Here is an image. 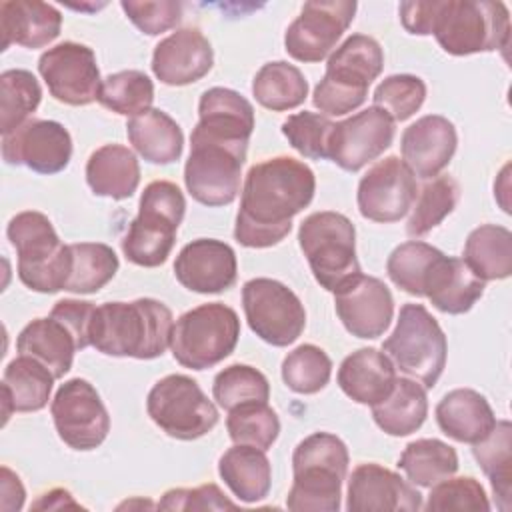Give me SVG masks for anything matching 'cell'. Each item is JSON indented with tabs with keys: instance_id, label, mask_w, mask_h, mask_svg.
<instances>
[{
	"instance_id": "cell-55",
	"label": "cell",
	"mask_w": 512,
	"mask_h": 512,
	"mask_svg": "<svg viewBox=\"0 0 512 512\" xmlns=\"http://www.w3.org/2000/svg\"><path fill=\"white\" fill-rule=\"evenodd\" d=\"M0 474H2V478H0V486H2L0 488V494H2L0 508L4 512H16L24 504V496H26L24 486H22L18 474H14L8 466H2Z\"/></svg>"
},
{
	"instance_id": "cell-34",
	"label": "cell",
	"mask_w": 512,
	"mask_h": 512,
	"mask_svg": "<svg viewBox=\"0 0 512 512\" xmlns=\"http://www.w3.org/2000/svg\"><path fill=\"white\" fill-rule=\"evenodd\" d=\"M198 126L232 140L250 142L254 130V108L236 90L214 86L200 96Z\"/></svg>"
},
{
	"instance_id": "cell-29",
	"label": "cell",
	"mask_w": 512,
	"mask_h": 512,
	"mask_svg": "<svg viewBox=\"0 0 512 512\" xmlns=\"http://www.w3.org/2000/svg\"><path fill=\"white\" fill-rule=\"evenodd\" d=\"M16 350L20 356H30L44 364L58 380L72 368L78 344L74 334L60 320L48 316L36 318L20 330Z\"/></svg>"
},
{
	"instance_id": "cell-6",
	"label": "cell",
	"mask_w": 512,
	"mask_h": 512,
	"mask_svg": "<svg viewBox=\"0 0 512 512\" xmlns=\"http://www.w3.org/2000/svg\"><path fill=\"white\" fill-rule=\"evenodd\" d=\"M248 142L212 134L194 126L190 156L184 166V184L190 196L204 206H226L236 200Z\"/></svg>"
},
{
	"instance_id": "cell-38",
	"label": "cell",
	"mask_w": 512,
	"mask_h": 512,
	"mask_svg": "<svg viewBox=\"0 0 512 512\" xmlns=\"http://www.w3.org/2000/svg\"><path fill=\"white\" fill-rule=\"evenodd\" d=\"M252 94L256 102L272 112L298 108L308 96V82L300 68L284 60L264 64L254 80Z\"/></svg>"
},
{
	"instance_id": "cell-7",
	"label": "cell",
	"mask_w": 512,
	"mask_h": 512,
	"mask_svg": "<svg viewBox=\"0 0 512 512\" xmlns=\"http://www.w3.org/2000/svg\"><path fill=\"white\" fill-rule=\"evenodd\" d=\"M184 210V194L174 182H150L140 196L138 214L122 238L126 260L144 268L164 264L172 252Z\"/></svg>"
},
{
	"instance_id": "cell-49",
	"label": "cell",
	"mask_w": 512,
	"mask_h": 512,
	"mask_svg": "<svg viewBox=\"0 0 512 512\" xmlns=\"http://www.w3.org/2000/svg\"><path fill=\"white\" fill-rule=\"evenodd\" d=\"M426 98V84L414 74H392L374 90V106L392 116L394 122H404L420 110Z\"/></svg>"
},
{
	"instance_id": "cell-22",
	"label": "cell",
	"mask_w": 512,
	"mask_h": 512,
	"mask_svg": "<svg viewBox=\"0 0 512 512\" xmlns=\"http://www.w3.org/2000/svg\"><path fill=\"white\" fill-rule=\"evenodd\" d=\"M238 274L234 250L216 238L188 242L176 256V280L198 294H218L234 286Z\"/></svg>"
},
{
	"instance_id": "cell-5",
	"label": "cell",
	"mask_w": 512,
	"mask_h": 512,
	"mask_svg": "<svg viewBox=\"0 0 512 512\" xmlns=\"http://www.w3.org/2000/svg\"><path fill=\"white\" fill-rule=\"evenodd\" d=\"M6 236L18 254V278L34 292L54 294L66 288L72 270L70 244H62L50 218L36 210L16 214Z\"/></svg>"
},
{
	"instance_id": "cell-24",
	"label": "cell",
	"mask_w": 512,
	"mask_h": 512,
	"mask_svg": "<svg viewBox=\"0 0 512 512\" xmlns=\"http://www.w3.org/2000/svg\"><path fill=\"white\" fill-rule=\"evenodd\" d=\"M214 64L208 38L198 28H180L160 40L152 54L154 76L168 86H186L204 78Z\"/></svg>"
},
{
	"instance_id": "cell-43",
	"label": "cell",
	"mask_w": 512,
	"mask_h": 512,
	"mask_svg": "<svg viewBox=\"0 0 512 512\" xmlns=\"http://www.w3.org/2000/svg\"><path fill=\"white\" fill-rule=\"evenodd\" d=\"M98 102L116 114L132 118L150 110L154 84L140 70H120L102 80Z\"/></svg>"
},
{
	"instance_id": "cell-11",
	"label": "cell",
	"mask_w": 512,
	"mask_h": 512,
	"mask_svg": "<svg viewBox=\"0 0 512 512\" xmlns=\"http://www.w3.org/2000/svg\"><path fill=\"white\" fill-rule=\"evenodd\" d=\"M298 244L316 282L336 292L346 280L360 274L354 224L340 212L324 210L306 216L298 228Z\"/></svg>"
},
{
	"instance_id": "cell-16",
	"label": "cell",
	"mask_w": 512,
	"mask_h": 512,
	"mask_svg": "<svg viewBox=\"0 0 512 512\" xmlns=\"http://www.w3.org/2000/svg\"><path fill=\"white\" fill-rule=\"evenodd\" d=\"M354 14L356 2L350 0L306 2L284 34L286 52L298 62L324 60L352 24Z\"/></svg>"
},
{
	"instance_id": "cell-12",
	"label": "cell",
	"mask_w": 512,
	"mask_h": 512,
	"mask_svg": "<svg viewBox=\"0 0 512 512\" xmlns=\"http://www.w3.org/2000/svg\"><path fill=\"white\" fill-rule=\"evenodd\" d=\"M152 422L176 440H196L218 424V410L196 380L186 374H168L158 380L146 398Z\"/></svg>"
},
{
	"instance_id": "cell-46",
	"label": "cell",
	"mask_w": 512,
	"mask_h": 512,
	"mask_svg": "<svg viewBox=\"0 0 512 512\" xmlns=\"http://www.w3.org/2000/svg\"><path fill=\"white\" fill-rule=\"evenodd\" d=\"M440 254L438 248L426 242L408 240L390 252L386 260L388 278L406 294L422 296L426 274Z\"/></svg>"
},
{
	"instance_id": "cell-18",
	"label": "cell",
	"mask_w": 512,
	"mask_h": 512,
	"mask_svg": "<svg viewBox=\"0 0 512 512\" xmlns=\"http://www.w3.org/2000/svg\"><path fill=\"white\" fill-rule=\"evenodd\" d=\"M392 140V116L382 108L370 106L334 124L328 138V158L346 172H358L390 148Z\"/></svg>"
},
{
	"instance_id": "cell-51",
	"label": "cell",
	"mask_w": 512,
	"mask_h": 512,
	"mask_svg": "<svg viewBox=\"0 0 512 512\" xmlns=\"http://www.w3.org/2000/svg\"><path fill=\"white\" fill-rule=\"evenodd\" d=\"M120 6L128 16V20L148 36H158L174 28L182 18V4L174 0H160V2L122 0Z\"/></svg>"
},
{
	"instance_id": "cell-45",
	"label": "cell",
	"mask_w": 512,
	"mask_h": 512,
	"mask_svg": "<svg viewBox=\"0 0 512 512\" xmlns=\"http://www.w3.org/2000/svg\"><path fill=\"white\" fill-rule=\"evenodd\" d=\"M332 374L330 356L314 344H300L282 362V380L296 394L320 392Z\"/></svg>"
},
{
	"instance_id": "cell-31",
	"label": "cell",
	"mask_w": 512,
	"mask_h": 512,
	"mask_svg": "<svg viewBox=\"0 0 512 512\" xmlns=\"http://www.w3.org/2000/svg\"><path fill=\"white\" fill-rule=\"evenodd\" d=\"M54 374L30 356H20L8 362L2 376V406L4 422L12 412H38L42 410L52 392Z\"/></svg>"
},
{
	"instance_id": "cell-20",
	"label": "cell",
	"mask_w": 512,
	"mask_h": 512,
	"mask_svg": "<svg viewBox=\"0 0 512 512\" xmlns=\"http://www.w3.org/2000/svg\"><path fill=\"white\" fill-rule=\"evenodd\" d=\"M332 294L336 314L352 336L372 340L382 336L390 326L394 298L380 278L360 272Z\"/></svg>"
},
{
	"instance_id": "cell-27",
	"label": "cell",
	"mask_w": 512,
	"mask_h": 512,
	"mask_svg": "<svg viewBox=\"0 0 512 512\" xmlns=\"http://www.w3.org/2000/svg\"><path fill=\"white\" fill-rule=\"evenodd\" d=\"M336 380L348 398L358 404L374 406L394 388L396 368L384 352L360 348L342 360Z\"/></svg>"
},
{
	"instance_id": "cell-13",
	"label": "cell",
	"mask_w": 512,
	"mask_h": 512,
	"mask_svg": "<svg viewBox=\"0 0 512 512\" xmlns=\"http://www.w3.org/2000/svg\"><path fill=\"white\" fill-rule=\"evenodd\" d=\"M242 308L250 330L266 344L284 348L296 342L304 332V304L286 284L278 280H248L242 286Z\"/></svg>"
},
{
	"instance_id": "cell-15",
	"label": "cell",
	"mask_w": 512,
	"mask_h": 512,
	"mask_svg": "<svg viewBox=\"0 0 512 512\" xmlns=\"http://www.w3.org/2000/svg\"><path fill=\"white\" fill-rule=\"evenodd\" d=\"M38 72L48 92L62 104L88 106L98 100L100 70L96 54L86 44L60 42L38 60Z\"/></svg>"
},
{
	"instance_id": "cell-30",
	"label": "cell",
	"mask_w": 512,
	"mask_h": 512,
	"mask_svg": "<svg viewBox=\"0 0 512 512\" xmlns=\"http://www.w3.org/2000/svg\"><path fill=\"white\" fill-rule=\"evenodd\" d=\"M86 182L96 196L130 198L140 184V166L134 152L122 144L96 148L86 162Z\"/></svg>"
},
{
	"instance_id": "cell-25",
	"label": "cell",
	"mask_w": 512,
	"mask_h": 512,
	"mask_svg": "<svg viewBox=\"0 0 512 512\" xmlns=\"http://www.w3.org/2000/svg\"><path fill=\"white\" fill-rule=\"evenodd\" d=\"M62 14L56 6L40 0H6L0 4L2 50L10 44L42 48L58 38Z\"/></svg>"
},
{
	"instance_id": "cell-54",
	"label": "cell",
	"mask_w": 512,
	"mask_h": 512,
	"mask_svg": "<svg viewBox=\"0 0 512 512\" xmlns=\"http://www.w3.org/2000/svg\"><path fill=\"white\" fill-rule=\"evenodd\" d=\"M438 10V0H416V2H402L398 12L402 26L410 34L418 36H428L432 34V24L436 18Z\"/></svg>"
},
{
	"instance_id": "cell-26",
	"label": "cell",
	"mask_w": 512,
	"mask_h": 512,
	"mask_svg": "<svg viewBox=\"0 0 512 512\" xmlns=\"http://www.w3.org/2000/svg\"><path fill=\"white\" fill-rule=\"evenodd\" d=\"M484 294V282L472 274L462 258L440 254L424 280L422 296L444 314L468 312Z\"/></svg>"
},
{
	"instance_id": "cell-35",
	"label": "cell",
	"mask_w": 512,
	"mask_h": 512,
	"mask_svg": "<svg viewBox=\"0 0 512 512\" xmlns=\"http://www.w3.org/2000/svg\"><path fill=\"white\" fill-rule=\"evenodd\" d=\"M428 414L426 388L412 378H396L390 394L372 406V418L390 436L416 432Z\"/></svg>"
},
{
	"instance_id": "cell-48",
	"label": "cell",
	"mask_w": 512,
	"mask_h": 512,
	"mask_svg": "<svg viewBox=\"0 0 512 512\" xmlns=\"http://www.w3.org/2000/svg\"><path fill=\"white\" fill-rule=\"evenodd\" d=\"M426 512H488L490 502L482 484L472 476L444 478L430 486L428 500L424 504Z\"/></svg>"
},
{
	"instance_id": "cell-8",
	"label": "cell",
	"mask_w": 512,
	"mask_h": 512,
	"mask_svg": "<svg viewBox=\"0 0 512 512\" xmlns=\"http://www.w3.org/2000/svg\"><path fill=\"white\" fill-rule=\"evenodd\" d=\"M432 34L452 56L502 50L510 42L508 8L492 0H438Z\"/></svg>"
},
{
	"instance_id": "cell-3",
	"label": "cell",
	"mask_w": 512,
	"mask_h": 512,
	"mask_svg": "<svg viewBox=\"0 0 512 512\" xmlns=\"http://www.w3.org/2000/svg\"><path fill=\"white\" fill-rule=\"evenodd\" d=\"M348 448L330 432H314L292 454L294 482L286 496L294 512H338L348 472Z\"/></svg>"
},
{
	"instance_id": "cell-33",
	"label": "cell",
	"mask_w": 512,
	"mask_h": 512,
	"mask_svg": "<svg viewBox=\"0 0 512 512\" xmlns=\"http://www.w3.org/2000/svg\"><path fill=\"white\" fill-rule=\"evenodd\" d=\"M126 134L134 150L152 164H172L182 156V128L160 108L132 116L126 124Z\"/></svg>"
},
{
	"instance_id": "cell-14",
	"label": "cell",
	"mask_w": 512,
	"mask_h": 512,
	"mask_svg": "<svg viewBox=\"0 0 512 512\" xmlns=\"http://www.w3.org/2000/svg\"><path fill=\"white\" fill-rule=\"evenodd\" d=\"M50 412L60 440L74 450H94L110 432L108 410L96 388L84 378L66 380L58 388Z\"/></svg>"
},
{
	"instance_id": "cell-17",
	"label": "cell",
	"mask_w": 512,
	"mask_h": 512,
	"mask_svg": "<svg viewBox=\"0 0 512 512\" xmlns=\"http://www.w3.org/2000/svg\"><path fill=\"white\" fill-rule=\"evenodd\" d=\"M418 194L416 176L398 156L376 162L358 182V210L380 224L398 222L412 208Z\"/></svg>"
},
{
	"instance_id": "cell-21",
	"label": "cell",
	"mask_w": 512,
	"mask_h": 512,
	"mask_svg": "<svg viewBox=\"0 0 512 512\" xmlns=\"http://www.w3.org/2000/svg\"><path fill=\"white\" fill-rule=\"evenodd\" d=\"M422 508V494L400 474L376 464H358L348 480V512H414Z\"/></svg>"
},
{
	"instance_id": "cell-44",
	"label": "cell",
	"mask_w": 512,
	"mask_h": 512,
	"mask_svg": "<svg viewBox=\"0 0 512 512\" xmlns=\"http://www.w3.org/2000/svg\"><path fill=\"white\" fill-rule=\"evenodd\" d=\"M226 430L234 444H248L266 452L280 434V420L268 402H246L228 410Z\"/></svg>"
},
{
	"instance_id": "cell-56",
	"label": "cell",
	"mask_w": 512,
	"mask_h": 512,
	"mask_svg": "<svg viewBox=\"0 0 512 512\" xmlns=\"http://www.w3.org/2000/svg\"><path fill=\"white\" fill-rule=\"evenodd\" d=\"M34 510H62V508H80V504L72 498V494L64 488H54L42 494L34 504Z\"/></svg>"
},
{
	"instance_id": "cell-42",
	"label": "cell",
	"mask_w": 512,
	"mask_h": 512,
	"mask_svg": "<svg viewBox=\"0 0 512 512\" xmlns=\"http://www.w3.org/2000/svg\"><path fill=\"white\" fill-rule=\"evenodd\" d=\"M460 186L452 176H436L422 186L412 204V214L406 222V232L420 238L436 228L458 204Z\"/></svg>"
},
{
	"instance_id": "cell-2",
	"label": "cell",
	"mask_w": 512,
	"mask_h": 512,
	"mask_svg": "<svg viewBox=\"0 0 512 512\" xmlns=\"http://www.w3.org/2000/svg\"><path fill=\"white\" fill-rule=\"evenodd\" d=\"M172 328V312L160 300L104 302L92 316L90 346L106 356L152 360L170 348Z\"/></svg>"
},
{
	"instance_id": "cell-23",
	"label": "cell",
	"mask_w": 512,
	"mask_h": 512,
	"mask_svg": "<svg viewBox=\"0 0 512 512\" xmlns=\"http://www.w3.org/2000/svg\"><path fill=\"white\" fill-rule=\"evenodd\" d=\"M456 144L458 134L454 124L440 114H428L402 132L400 152L414 176L430 180L450 164Z\"/></svg>"
},
{
	"instance_id": "cell-32",
	"label": "cell",
	"mask_w": 512,
	"mask_h": 512,
	"mask_svg": "<svg viewBox=\"0 0 512 512\" xmlns=\"http://www.w3.org/2000/svg\"><path fill=\"white\" fill-rule=\"evenodd\" d=\"M218 474L242 502H258L270 492L272 466L264 450L256 446L236 444L228 448L218 460Z\"/></svg>"
},
{
	"instance_id": "cell-10",
	"label": "cell",
	"mask_w": 512,
	"mask_h": 512,
	"mask_svg": "<svg viewBox=\"0 0 512 512\" xmlns=\"http://www.w3.org/2000/svg\"><path fill=\"white\" fill-rule=\"evenodd\" d=\"M240 338L236 310L222 302L200 304L184 312L172 328L170 350L178 364L206 370L228 358Z\"/></svg>"
},
{
	"instance_id": "cell-1",
	"label": "cell",
	"mask_w": 512,
	"mask_h": 512,
	"mask_svg": "<svg viewBox=\"0 0 512 512\" xmlns=\"http://www.w3.org/2000/svg\"><path fill=\"white\" fill-rule=\"evenodd\" d=\"M314 172L292 156H274L250 166L234 238L246 248H270L292 230V218L314 198Z\"/></svg>"
},
{
	"instance_id": "cell-52",
	"label": "cell",
	"mask_w": 512,
	"mask_h": 512,
	"mask_svg": "<svg viewBox=\"0 0 512 512\" xmlns=\"http://www.w3.org/2000/svg\"><path fill=\"white\" fill-rule=\"evenodd\" d=\"M160 510H226L236 508L232 500L216 484H202L198 488H172L158 502Z\"/></svg>"
},
{
	"instance_id": "cell-28",
	"label": "cell",
	"mask_w": 512,
	"mask_h": 512,
	"mask_svg": "<svg viewBox=\"0 0 512 512\" xmlns=\"http://www.w3.org/2000/svg\"><path fill=\"white\" fill-rule=\"evenodd\" d=\"M440 430L464 444L482 440L496 424V416L488 400L472 388L450 390L434 410Z\"/></svg>"
},
{
	"instance_id": "cell-50",
	"label": "cell",
	"mask_w": 512,
	"mask_h": 512,
	"mask_svg": "<svg viewBox=\"0 0 512 512\" xmlns=\"http://www.w3.org/2000/svg\"><path fill=\"white\" fill-rule=\"evenodd\" d=\"M334 128L324 114L316 112H296L282 122V134L288 138L290 146L302 156L312 160L328 158V138Z\"/></svg>"
},
{
	"instance_id": "cell-41",
	"label": "cell",
	"mask_w": 512,
	"mask_h": 512,
	"mask_svg": "<svg viewBox=\"0 0 512 512\" xmlns=\"http://www.w3.org/2000/svg\"><path fill=\"white\" fill-rule=\"evenodd\" d=\"M42 98V90L32 72L22 68L0 74V132L10 134L30 120Z\"/></svg>"
},
{
	"instance_id": "cell-4",
	"label": "cell",
	"mask_w": 512,
	"mask_h": 512,
	"mask_svg": "<svg viewBox=\"0 0 512 512\" xmlns=\"http://www.w3.org/2000/svg\"><path fill=\"white\" fill-rule=\"evenodd\" d=\"M382 68L384 52L372 36H348L328 58L326 74L312 94L314 106L328 116H342L360 108L368 86Z\"/></svg>"
},
{
	"instance_id": "cell-36",
	"label": "cell",
	"mask_w": 512,
	"mask_h": 512,
	"mask_svg": "<svg viewBox=\"0 0 512 512\" xmlns=\"http://www.w3.org/2000/svg\"><path fill=\"white\" fill-rule=\"evenodd\" d=\"M462 260L482 282L508 278L512 274V232L496 224L474 228L466 238Z\"/></svg>"
},
{
	"instance_id": "cell-40",
	"label": "cell",
	"mask_w": 512,
	"mask_h": 512,
	"mask_svg": "<svg viewBox=\"0 0 512 512\" xmlns=\"http://www.w3.org/2000/svg\"><path fill=\"white\" fill-rule=\"evenodd\" d=\"M72 270L66 282L68 292L94 294L106 286L118 272L116 252L102 242L70 244Z\"/></svg>"
},
{
	"instance_id": "cell-53",
	"label": "cell",
	"mask_w": 512,
	"mask_h": 512,
	"mask_svg": "<svg viewBox=\"0 0 512 512\" xmlns=\"http://www.w3.org/2000/svg\"><path fill=\"white\" fill-rule=\"evenodd\" d=\"M94 310H96V306L92 302L66 298V300H58L54 304L50 316L60 320L74 334L78 350H82V348L90 346V324H92Z\"/></svg>"
},
{
	"instance_id": "cell-19",
	"label": "cell",
	"mask_w": 512,
	"mask_h": 512,
	"mask_svg": "<svg viewBox=\"0 0 512 512\" xmlns=\"http://www.w3.org/2000/svg\"><path fill=\"white\" fill-rule=\"evenodd\" d=\"M2 158L6 164L26 166L38 174H58L72 158V138L56 120L30 118L2 136Z\"/></svg>"
},
{
	"instance_id": "cell-37",
	"label": "cell",
	"mask_w": 512,
	"mask_h": 512,
	"mask_svg": "<svg viewBox=\"0 0 512 512\" xmlns=\"http://www.w3.org/2000/svg\"><path fill=\"white\" fill-rule=\"evenodd\" d=\"M472 454L498 496V508L510 510L512 494V424L496 420L494 428L478 442L472 444Z\"/></svg>"
},
{
	"instance_id": "cell-9",
	"label": "cell",
	"mask_w": 512,
	"mask_h": 512,
	"mask_svg": "<svg viewBox=\"0 0 512 512\" xmlns=\"http://www.w3.org/2000/svg\"><path fill=\"white\" fill-rule=\"evenodd\" d=\"M382 352L402 374L432 388L444 372L448 342L422 304H404L392 334L382 342Z\"/></svg>"
},
{
	"instance_id": "cell-39",
	"label": "cell",
	"mask_w": 512,
	"mask_h": 512,
	"mask_svg": "<svg viewBox=\"0 0 512 512\" xmlns=\"http://www.w3.org/2000/svg\"><path fill=\"white\" fill-rule=\"evenodd\" d=\"M398 468L412 484L430 488L458 470V454L438 438H420L404 448Z\"/></svg>"
},
{
	"instance_id": "cell-47",
	"label": "cell",
	"mask_w": 512,
	"mask_h": 512,
	"mask_svg": "<svg viewBox=\"0 0 512 512\" xmlns=\"http://www.w3.org/2000/svg\"><path fill=\"white\" fill-rule=\"evenodd\" d=\"M212 394L220 408L232 410L246 402H268L270 384L254 366L232 364L216 374Z\"/></svg>"
}]
</instances>
